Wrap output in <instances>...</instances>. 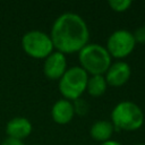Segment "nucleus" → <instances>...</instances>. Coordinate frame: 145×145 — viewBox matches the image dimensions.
Returning <instances> with one entry per match:
<instances>
[{
    "instance_id": "9",
    "label": "nucleus",
    "mask_w": 145,
    "mask_h": 145,
    "mask_svg": "<svg viewBox=\"0 0 145 145\" xmlns=\"http://www.w3.org/2000/svg\"><path fill=\"white\" fill-rule=\"evenodd\" d=\"M33 130L32 122L25 117H15L6 125V134L8 137L24 139L31 135Z\"/></svg>"
},
{
    "instance_id": "11",
    "label": "nucleus",
    "mask_w": 145,
    "mask_h": 145,
    "mask_svg": "<svg viewBox=\"0 0 145 145\" xmlns=\"http://www.w3.org/2000/svg\"><path fill=\"white\" fill-rule=\"evenodd\" d=\"M114 131V127L111 121L108 120H97L95 121L89 129V135L94 140L97 142H106L111 139V136Z\"/></svg>"
},
{
    "instance_id": "15",
    "label": "nucleus",
    "mask_w": 145,
    "mask_h": 145,
    "mask_svg": "<svg viewBox=\"0 0 145 145\" xmlns=\"http://www.w3.org/2000/svg\"><path fill=\"white\" fill-rule=\"evenodd\" d=\"M133 35L136 43H145V25L137 27Z\"/></svg>"
},
{
    "instance_id": "10",
    "label": "nucleus",
    "mask_w": 145,
    "mask_h": 145,
    "mask_svg": "<svg viewBox=\"0 0 145 145\" xmlns=\"http://www.w3.org/2000/svg\"><path fill=\"white\" fill-rule=\"evenodd\" d=\"M75 116V110L71 101L61 99L54 102L51 108V117L54 122L59 125H66L72 120Z\"/></svg>"
},
{
    "instance_id": "2",
    "label": "nucleus",
    "mask_w": 145,
    "mask_h": 145,
    "mask_svg": "<svg viewBox=\"0 0 145 145\" xmlns=\"http://www.w3.org/2000/svg\"><path fill=\"white\" fill-rule=\"evenodd\" d=\"M111 59L105 46L99 43H88L78 52L80 67L91 76L104 75L112 63Z\"/></svg>"
},
{
    "instance_id": "8",
    "label": "nucleus",
    "mask_w": 145,
    "mask_h": 145,
    "mask_svg": "<svg viewBox=\"0 0 145 145\" xmlns=\"http://www.w3.org/2000/svg\"><path fill=\"white\" fill-rule=\"evenodd\" d=\"M131 76V68L125 61H116L110 65L104 74L106 84L113 87H120L125 85Z\"/></svg>"
},
{
    "instance_id": "1",
    "label": "nucleus",
    "mask_w": 145,
    "mask_h": 145,
    "mask_svg": "<svg viewBox=\"0 0 145 145\" xmlns=\"http://www.w3.org/2000/svg\"><path fill=\"white\" fill-rule=\"evenodd\" d=\"M50 39L53 48L66 54L79 52L89 40V29L78 14L63 12L56 18L52 24Z\"/></svg>"
},
{
    "instance_id": "3",
    "label": "nucleus",
    "mask_w": 145,
    "mask_h": 145,
    "mask_svg": "<svg viewBox=\"0 0 145 145\" xmlns=\"http://www.w3.org/2000/svg\"><path fill=\"white\" fill-rule=\"evenodd\" d=\"M111 122L114 130L134 131L143 126L144 113L138 104L131 101H121L111 111Z\"/></svg>"
},
{
    "instance_id": "12",
    "label": "nucleus",
    "mask_w": 145,
    "mask_h": 145,
    "mask_svg": "<svg viewBox=\"0 0 145 145\" xmlns=\"http://www.w3.org/2000/svg\"><path fill=\"white\" fill-rule=\"evenodd\" d=\"M106 86L108 84L104 78V75H95L88 77L86 91L91 96L97 97L104 94V92L106 91Z\"/></svg>"
},
{
    "instance_id": "17",
    "label": "nucleus",
    "mask_w": 145,
    "mask_h": 145,
    "mask_svg": "<svg viewBox=\"0 0 145 145\" xmlns=\"http://www.w3.org/2000/svg\"><path fill=\"white\" fill-rule=\"evenodd\" d=\"M100 145H121L119 142H117V140H113V139H109V140H106V142H103V143H101Z\"/></svg>"
},
{
    "instance_id": "5",
    "label": "nucleus",
    "mask_w": 145,
    "mask_h": 145,
    "mask_svg": "<svg viewBox=\"0 0 145 145\" xmlns=\"http://www.w3.org/2000/svg\"><path fill=\"white\" fill-rule=\"evenodd\" d=\"M22 48L28 57L34 59H45L54 50L50 35L39 29L28 31L23 35Z\"/></svg>"
},
{
    "instance_id": "7",
    "label": "nucleus",
    "mask_w": 145,
    "mask_h": 145,
    "mask_svg": "<svg viewBox=\"0 0 145 145\" xmlns=\"http://www.w3.org/2000/svg\"><path fill=\"white\" fill-rule=\"evenodd\" d=\"M67 70V59L61 52L53 51L44 59L43 72L48 79L59 80Z\"/></svg>"
},
{
    "instance_id": "14",
    "label": "nucleus",
    "mask_w": 145,
    "mask_h": 145,
    "mask_svg": "<svg viewBox=\"0 0 145 145\" xmlns=\"http://www.w3.org/2000/svg\"><path fill=\"white\" fill-rule=\"evenodd\" d=\"M74 105V110H75V114L78 116H85L88 112V104L86 101H84L83 99H77L72 102Z\"/></svg>"
},
{
    "instance_id": "6",
    "label": "nucleus",
    "mask_w": 145,
    "mask_h": 145,
    "mask_svg": "<svg viewBox=\"0 0 145 145\" xmlns=\"http://www.w3.org/2000/svg\"><path fill=\"white\" fill-rule=\"evenodd\" d=\"M136 42L131 32L127 29H117L110 34L106 40V51L111 58L122 59L128 57L135 49Z\"/></svg>"
},
{
    "instance_id": "4",
    "label": "nucleus",
    "mask_w": 145,
    "mask_h": 145,
    "mask_svg": "<svg viewBox=\"0 0 145 145\" xmlns=\"http://www.w3.org/2000/svg\"><path fill=\"white\" fill-rule=\"evenodd\" d=\"M88 74L80 66L67 68L62 77L59 79V91L63 99L75 101L79 99L86 91Z\"/></svg>"
},
{
    "instance_id": "18",
    "label": "nucleus",
    "mask_w": 145,
    "mask_h": 145,
    "mask_svg": "<svg viewBox=\"0 0 145 145\" xmlns=\"http://www.w3.org/2000/svg\"><path fill=\"white\" fill-rule=\"evenodd\" d=\"M134 145H145V144H143V143H139V144H134Z\"/></svg>"
},
{
    "instance_id": "16",
    "label": "nucleus",
    "mask_w": 145,
    "mask_h": 145,
    "mask_svg": "<svg viewBox=\"0 0 145 145\" xmlns=\"http://www.w3.org/2000/svg\"><path fill=\"white\" fill-rule=\"evenodd\" d=\"M1 145H25V144H24V142L22 139H17V138H12V137H8L7 136L2 140Z\"/></svg>"
},
{
    "instance_id": "13",
    "label": "nucleus",
    "mask_w": 145,
    "mask_h": 145,
    "mask_svg": "<svg viewBox=\"0 0 145 145\" xmlns=\"http://www.w3.org/2000/svg\"><path fill=\"white\" fill-rule=\"evenodd\" d=\"M108 3H109V7L113 11H117V12L126 11L131 6L130 0H110Z\"/></svg>"
}]
</instances>
